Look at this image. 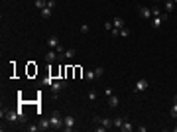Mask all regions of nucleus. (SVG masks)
<instances>
[{"mask_svg":"<svg viewBox=\"0 0 177 132\" xmlns=\"http://www.w3.org/2000/svg\"><path fill=\"white\" fill-rule=\"evenodd\" d=\"M95 124H102V126H106L108 130L114 128V120H112V118H104V116H95Z\"/></svg>","mask_w":177,"mask_h":132,"instance_id":"5","label":"nucleus"},{"mask_svg":"<svg viewBox=\"0 0 177 132\" xmlns=\"http://www.w3.org/2000/svg\"><path fill=\"white\" fill-rule=\"evenodd\" d=\"M47 8H51V10H53V8H55V0H47Z\"/></svg>","mask_w":177,"mask_h":132,"instance_id":"27","label":"nucleus"},{"mask_svg":"<svg viewBox=\"0 0 177 132\" xmlns=\"http://www.w3.org/2000/svg\"><path fill=\"white\" fill-rule=\"evenodd\" d=\"M112 28H116V30H122V28H126V22H124V18H114V24H112Z\"/></svg>","mask_w":177,"mask_h":132,"instance_id":"9","label":"nucleus"},{"mask_svg":"<svg viewBox=\"0 0 177 132\" xmlns=\"http://www.w3.org/2000/svg\"><path fill=\"white\" fill-rule=\"evenodd\" d=\"M159 14H161L159 6H158V4H154V6H151V18H154V16H159Z\"/></svg>","mask_w":177,"mask_h":132,"instance_id":"20","label":"nucleus"},{"mask_svg":"<svg viewBox=\"0 0 177 132\" xmlns=\"http://www.w3.org/2000/svg\"><path fill=\"white\" fill-rule=\"evenodd\" d=\"M118 105H120V99H118L116 95H110V97H108V106H112V109H116Z\"/></svg>","mask_w":177,"mask_h":132,"instance_id":"11","label":"nucleus"},{"mask_svg":"<svg viewBox=\"0 0 177 132\" xmlns=\"http://www.w3.org/2000/svg\"><path fill=\"white\" fill-rule=\"evenodd\" d=\"M0 116H2V118H6L8 122H12V124H14V122H18V120H20L18 109H4L2 113H0Z\"/></svg>","mask_w":177,"mask_h":132,"instance_id":"1","label":"nucleus"},{"mask_svg":"<svg viewBox=\"0 0 177 132\" xmlns=\"http://www.w3.org/2000/svg\"><path fill=\"white\" fill-rule=\"evenodd\" d=\"M51 83H53V79H51V77H47V79H43V85H49V87H51Z\"/></svg>","mask_w":177,"mask_h":132,"instance_id":"28","label":"nucleus"},{"mask_svg":"<svg viewBox=\"0 0 177 132\" xmlns=\"http://www.w3.org/2000/svg\"><path fill=\"white\" fill-rule=\"evenodd\" d=\"M165 20H167V14H159V16H154V18H151V26H154V28H159L163 22H165Z\"/></svg>","mask_w":177,"mask_h":132,"instance_id":"7","label":"nucleus"},{"mask_svg":"<svg viewBox=\"0 0 177 132\" xmlns=\"http://www.w3.org/2000/svg\"><path fill=\"white\" fill-rule=\"evenodd\" d=\"M124 124V118H114V128H120Z\"/></svg>","mask_w":177,"mask_h":132,"instance_id":"25","label":"nucleus"},{"mask_svg":"<svg viewBox=\"0 0 177 132\" xmlns=\"http://www.w3.org/2000/svg\"><path fill=\"white\" fill-rule=\"evenodd\" d=\"M120 130H122V132H132V130H134V126H132V124H130V122H128V120H124V124H122V126H120Z\"/></svg>","mask_w":177,"mask_h":132,"instance_id":"17","label":"nucleus"},{"mask_svg":"<svg viewBox=\"0 0 177 132\" xmlns=\"http://www.w3.org/2000/svg\"><path fill=\"white\" fill-rule=\"evenodd\" d=\"M81 32H83V34H87V32H88V26H87V24H83V26H81Z\"/></svg>","mask_w":177,"mask_h":132,"instance_id":"30","label":"nucleus"},{"mask_svg":"<svg viewBox=\"0 0 177 132\" xmlns=\"http://www.w3.org/2000/svg\"><path fill=\"white\" fill-rule=\"evenodd\" d=\"M45 6H47V0H36V8L41 10V8H45Z\"/></svg>","mask_w":177,"mask_h":132,"instance_id":"21","label":"nucleus"},{"mask_svg":"<svg viewBox=\"0 0 177 132\" xmlns=\"http://www.w3.org/2000/svg\"><path fill=\"white\" fill-rule=\"evenodd\" d=\"M49 122H51V128H63V116H61V113L59 110H53L51 113V116H49Z\"/></svg>","mask_w":177,"mask_h":132,"instance_id":"2","label":"nucleus"},{"mask_svg":"<svg viewBox=\"0 0 177 132\" xmlns=\"http://www.w3.org/2000/svg\"><path fill=\"white\" fill-rule=\"evenodd\" d=\"M159 2H161V0H154V4H159Z\"/></svg>","mask_w":177,"mask_h":132,"instance_id":"32","label":"nucleus"},{"mask_svg":"<svg viewBox=\"0 0 177 132\" xmlns=\"http://www.w3.org/2000/svg\"><path fill=\"white\" fill-rule=\"evenodd\" d=\"M77 55V51H75V47H69L63 51V59H73V57Z\"/></svg>","mask_w":177,"mask_h":132,"instance_id":"10","label":"nucleus"},{"mask_svg":"<svg viewBox=\"0 0 177 132\" xmlns=\"http://www.w3.org/2000/svg\"><path fill=\"white\" fill-rule=\"evenodd\" d=\"M87 97H88V101H96V97H99V93H96L95 89H91V91H88V93H87Z\"/></svg>","mask_w":177,"mask_h":132,"instance_id":"18","label":"nucleus"},{"mask_svg":"<svg viewBox=\"0 0 177 132\" xmlns=\"http://www.w3.org/2000/svg\"><path fill=\"white\" fill-rule=\"evenodd\" d=\"M138 12H140V16H142V18H151V8H148V6H140V8H138Z\"/></svg>","mask_w":177,"mask_h":132,"instance_id":"8","label":"nucleus"},{"mask_svg":"<svg viewBox=\"0 0 177 132\" xmlns=\"http://www.w3.org/2000/svg\"><path fill=\"white\" fill-rule=\"evenodd\" d=\"M148 85H150V83H148L146 79H138L136 85H134V93H142V91H146Z\"/></svg>","mask_w":177,"mask_h":132,"instance_id":"6","label":"nucleus"},{"mask_svg":"<svg viewBox=\"0 0 177 132\" xmlns=\"http://www.w3.org/2000/svg\"><path fill=\"white\" fill-rule=\"evenodd\" d=\"M163 2H165V14H171L175 8V2L173 0H163Z\"/></svg>","mask_w":177,"mask_h":132,"instance_id":"14","label":"nucleus"},{"mask_svg":"<svg viewBox=\"0 0 177 132\" xmlns=\"http://www.w3.org/2000/svg\"><path fill=\"white\" fill-rule=\"evenodd\" d=\"M85 79H87V81H95V79H96V73H95V69H88V71L85 73Z\"/></svg>","mask_w":177,"mask_h":132,"instance_id":"16","label":"nucleus"},{"mask_svg":"<svg viewBox=\"0 0 177 132\" xmlns=\"http://www.w3.org/2000/svg\"><path fill=\"white\" fill-rule=\"evenodd\" d=\"M57 51H47L45 53V61H49V63H53V61H57Z\"/></svg>","mask_w":177,"mask_h":132,"instance_id":"13","label":"nucleus"},{"mask_svg":"<svg viewBox=\"0 0 177 132\" xmlns=\"http://www.w3.org/2000/svg\"><path fill=\"white\" fill-rule=\"evenodd\" d=\"M120 36H122V38H128V36H130V30H128V28H122V30H120Z\"/></svg>","mask_w":177,"mask_h":132,"instance_id":"26","label":"nucleus"},{"mask_svg":"<svg viewBox=\"0 0 177 132\" xmlns=\"http://www.w3.org/2000/svg\"><path fill=\"white\" fill-rule=\"evenodd\" d=\"M104 28H106V30H112V22H104Z\"/></svg>","mask_w":177,"mask_h":132,"instance_id":"31","label":"nucleus"},{"mask_svg":"<svg viewBox=\"0 0 177 132\" xmlns=\"http://www.w3.org/2000/svg\"><path fill=\"white\" fill-rule=\"evenodd\" d=\"M169 114L173 118H177V102H173V105H171V110H169Z\"/></svg>","mask_w":177,"mask_h":132,"instance_id":"22","label":"nucleus"},{"mask_svg":"<svg viewBox=\"0 0 177 132\" xmlns=\"http://www.w3.org/2000/svg\"><path fill=\"white\" fill-rule=\"evenodd\" d=\"M173 2H175V4H177V0H173Z\"/></svg>","mask_w":177,"mask_h":132,"instance_id":"34","label":"nucleus"},{"mask_svg":"<svg viewBox=\"0 0 177 132\" xmlns=\"http://www.w3.org/2000/svg\"><path fill=\"white\" fill-rule=\"evenodd\" d=\"M47 45L55 49L57 45H59V38H57V36H49V38H47Z\"/></svg>","mask_w":177,"mask_h":132,"instance_id":"12","label":"nucleus"},{"mask_svg":"<svg viewBox=\"0 0 177 132\" xmlns=\"http://www.w3.org/2000/svg\"><path fill=\"white\" fill-rule=\"evenodd\" d=\"M49 16H51V8H41V18H49Z\"/></svg>","mask_w":177,"mask_h":132,"instance_id":"19","label":"nucleus"},{"mask_svg":"<svg viewBox=\"0 0 177 132\" xmlns=\"http://www.w3.org/2000/svg\"><path fill=\"white\" fill-rule=\"evenodd\" d=\"M65 87H67V81H53L51 83V97H57Z\"/></svg>","mask_w":177,"mask_h":132,"instance_id":"3","label":"nucleus"},{"mask_svg":"<svg viewBox=\"0 0 177 132\" xmlns=\"http://www.w3.org/2000/svg\"><path fill=\"white\" fill-rule=\"evenodd\" d=\"M26 130L28 132H37V130H41V128H40V124H32V126H28Z\"/></svg>","mask_w":177,"mask_h":132,"instance_id":"24","label":"nucleus"},{"mask_svg":"<svg viewBox=\"0 0 177 132\" xmlns=\"http://www.w3.org/2000/svg\"><path fill=\"white\" fill-rule=\"evenodd\" d=\"M40 128H41V130L51 128V122H49V118H41V120H40Z\"/></svg>","mask_w":177,"mask_h":132,"instance_id":"15","label":"nucleus"},{"mask_svg":"<svg viewBox=\"0 0 177 132\" xmlns=\"http://www.w3.org/2000/svg\"><path fill=\"white\" fill-rule=\"evenodd\" d=\"M110 34H112V36H114V38H116V36H120V30H116V28H112V30H110Z\"/></svg>","mask_w":177,"mask_h":132,"instance_id":"29","label":"nucleus"},{"mask_svg":"<svg viewBox=\"0 0 177 132\" xmlns=\"http://www.w3.org/2000/svg\"><path fill=\"white\" fill-rule=\"evenodd\" d=\"M173 132H177V126H173Z\"/></svg>","mask_w":177,"mask_h":132,"instance_id":"33","label":"nucleus"},{"mask_svg":"<svg viewBox=\"0 0 177 132\" xmlns=\"http://www.w3.org/2000/svg\"><path fill=\"white\" fill-rule=\"evenodd\" d=\"M95 73H96V79L104 75V67H95Z\"/></svg>","mask_w":177,"mask_h":132,"instance_id":"23","label":"nucleus"},{"mask_svg":"<svg viewBox=\"0 0 177 132\" xmlns=\"http://www.w3.org/2000/svg\"><path fill=\"white\" fill-rule=\"evenodd\" d=\"M75 128V116L73 114H67V116H63V130L71 132Z\"/></svg>","mask_w":177,"mask_h":132,"instance_id":"4","label":"nucleus"}]
</instances>
